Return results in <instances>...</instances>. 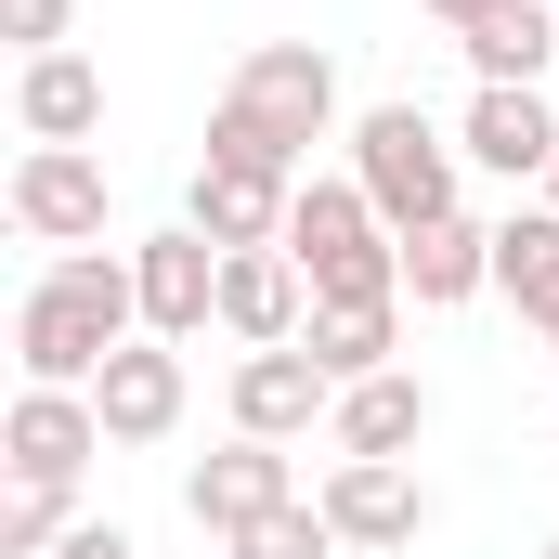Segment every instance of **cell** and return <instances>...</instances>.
Listing matches in <instances>:
<instances>
[{
	"label": "cell",
	"mask_w": 559,
	"mask_h": 559,
	"mask_svg": "<svg viewBox=\"0 0 559 559\" xmlns=\"http://www.w3.org/2000/svg\"><path fill=\"white\" fill-rule=\"evenodd\" d=\"M13 131H26V143H92V131H105V66H92V52H26Z\"/></svg>",
	"instance_id": "obj_14"
},
{
	"label": "cell",
	"mask_w": 559,
	"mask_h": 559,
	"mask_svg": "<svg viewBox=\"0 0 559 559\" xmlns=\"http://www.w3.org/2000/svg\"><path fill=\"white\" fill-rule=\"evenodd\" d=\"M299 325H312V274H299L286 248H235V261H222V338L286 352Z\"/></svg>",
	"instance_id": "obj_12"
},
{
	"label": "cell",
	"mask_w": 559,
	"mask_h": 559,
	"mask_svg": "<svg viewBox=\"0 0 559 559\" xmlns=\"http://www.w3.org/2000/svg\"><path fill=\"white\" fill-rule=\"evenodd\" d=\"M455 52H468V79H481V92H534V79L559 66V13H547V0H495Z\"/></svg>",
	"instance_id": "obj_18"
},
{
	"label": "cell",
	"mask_w": 559,
	"mask_h": 559,
	"mask_svg": "<svg viewBox=\"0 0 559 559\" xmlns=\"http://www.w3.org/2000/svg\"><path fill=\"white\" fill-rule=\"evenodd\" d=\"M325 131H338V52L325 39H261L222 79V105H209V156L222 169H261V182H312L299 156Z\"/></svg>",
	"instance_id": "obj_2"
},
{
	"label": "cell",
	"mask_w": 559,
	"mask_h": 559,
	"mask_svg": "<svg viewBox=\"0 0 559 559\" xmlns=\"http://www.w3.org/2000/svg\"><path fill=\"white\" fill-rule=\"evenodd\" d=\"M92 455H105L92 391H13V417H0V468L13 481H79Z\"/></svg>",
	"instance_id": "obj_10"
},
{
	"label": "cell",
	"mask_w": 559,
	"mask_h": 559,
	"mask_svg": "<svg viewBox=\"0 0 559 559\" xmlns=\"http://www.w3.org/2000/svg\"><path fill=\"white\" fill-rule=\"evenodd\" d=\"M495 286H508L534 325L559 312V209H508V222H495Z\"/></svg>",
	"instance_id": "obj_20"
},
{
	"label": "cell",
	"mask_w": 559,
	"mask_h": 559,
	"mask_svg": "<svg viewBox=\"0 0 559 559\" xmlns=\"http://www.w3.org/2000/svg\"><path fill=\"white\" fill-rule=\"evenodd\" d=\"M131 338H143L131 248H66V261H39L26 299H13V365H26V391H92Z\"/></svg>",
	"instance_id": "obj_1"
},
{
	"label": "cell",
	"mask_w": 559,
	"mask_h": 559,
	"mask_svg": "<svg viewBox=\"0 0 559 559\" xmlns=\"http://www.w3.org/2000/svg\"><path fill=\"white\" fill-rule=\"evenodd\" d=\"M312 508L338 521V547H378V559L429 534V481L404 468V455H338V468L312 481Z\"/></svg>",
	"instance_id": "obj_6"
},
{
	"label": "cell",
	"mask_w": 559,
	"mask_h": 559,
	"mask_svg": "<svg viewBox=\"0 0 559 559\" xmlns=\"http://www.w3.org/2000/svg\"><path fill=\"white\" fill-rule=\"evenodd\" d=\"M547 209H559V169H547Z\"/></svg>",
	"instance_id": "obj_27"
},
{
	"label": "cell",
	"mask_w": 559,
	"mask_h": 559,
	"mask_svg": "<svg viewBox=\"0 0 559 559\" xmlns=\"http://www.w3.org/2000/svg\"><path fill=\"white\" fill-rule=\"evenodd\" d=\"M286 261L312 274V299H338V312L404 299V235L365 209V182H299V209H286Z\"/></svg>",
	"instance_id": "obj_3"
},
{
	"label": "cell",
	"mask_w": 559,
	"mask_h": 559,
	"mask_svg": "<svg viewBox=\"0 0 559 559\" xmlns=\"http://www.w3.org/2000/svg\"><path fill=\"white\" fill-rule=\"evenodd\" d=\"M286 209H299V182H261V169H222V156H195V195H182V222L235 261V248H286Z\"/></svg>",
	"instance_id": "obj_13"
},
{
	"label": "cell",
	"mask_w": 559,
	"mask_h": 559,
	"mask_svg": "<svg viewBox=\"0 0 559 559\" xmlns=\"http://www.w3.org/2000/svg\"><path fill=\"white\" fill-rule=\"evenodd\" d=\"M0 209H13V235L26 248H105V156L92 143H26L13 156V182H0Z\"/></svg>",
	"instance_id": "obj_5"
},
{
	"label": "cell",
	"mask_w": 559,
	"mask_h": 559,
	"mask_svg": "<svg viewBox=\"0 0 559 559\" xmlns=\"http://www.w3.org/2000/svg\"><path fill=\"white\" fill-rule=\"evenodd\" d=\"M429 442V378H365V391H338V417H325V455H417Z\"/></svg>",
	"instance_id": "obj_17"
},
{
	"label": "cell",
	"mask_w": 559,
	"mask_h": 559,
	"mask_svg": "<svg viewBox=\"0 0 559 559\" xmlns=\"http://www.w3.org/2000/svg\"><path fill=\"white\" fill-rule=\"evenodd\" d=\"M429 26H455V39H468V26H481V13H495V0H417Z\"/></svg>",
	"instance_id": "obj_25"
},
{
	"label": "cell",
	"mask_w": 559,
	"mask_h": 559,
	"mask_svg": "<svg viewBox=\"0 0 559 559\" xmlns=\"http://www.w3.org/2000/svg\"><path fill=\"white\" fill-rule=\"evenodd\" d=\"M534 338H547V365H559V312H547V325H534Z\"/></svg>",
	"instance_id": "obj_26"
},
{
	"label": "cell",
	"mask_w": 559,
	"mask_h": 559,
	"mask_svg": "<svg viewBox=\"0 0 559 559\" xmlns=\"http://www.w3.org/2000/svg\"><path fill=\"white\" fill-rule=\"evenodd\" d=\"M299 352L338 378V391H365V378H391V352H404V299H365V312H338V299H312V325H299Z\"/></svg>",
	"instance_id": "obj_19"
},
{
	"label": "cell",
	"mask_w": 559,
	"mask_h": 559,
	"mask_svg": "<svg viewBox=\"0 0 559 559\" xmlns=\"http://www.w3.org/2000/svg\"><path fill=\"white\" fill-rule=\"evenodd\" d=\"M182 508H195V534H248V521H274V508H299V468H286V442H222V455H195L182 468Z\"/></svg>",
	"instance_id": "obj_8"
},
{
	"label": "cell",
	"mask_w": 559,
	"mask_h": 559,
	"mask_svg": "<svg viewBox=\"0 0 559 559\" xmlns=\"http://www.w3.org/2000/svg\"><path fill=\"white\" fill-rule=\"evenodd\" d=\"M0 26H13L26 52H66V26H79V0H0Z\"/></svg>",
	"instance_id": "obj_23"
},
{
	"label": "cell",
	"mask_w": 559,
	"mask_h": 559,
	"mask_svg": "<svg viewBox=\"0 0 559 559\" xmlns=\"http://www.w3.org/2000/svg\"><path fill=\"white\" fill-rule=\"evenodd\" d=\"M547 559H559V534H547Z\"/></svg>",
	"instance_id": "obj_28"
},
{
	"label": "cell",
	"mask_w": 559,
	"mask_h": 559,
	"mask_svg": "<svg viewBox=\"0 0 559 559\" xmlns=\"http://www.w3.org/2000/svg\"><path fill=\"white\" fill-rule=\"evenodd\" d=\"M235 559H338V521L299 495V508H274V521H248V534H235Z\"/></svg>",
	"instance_id": "obj_22"
},
{
	"label": "cell",
	"mask_w": 559,
	"mask_h": 559,
	"mask_svg": "<svg viewBox=\"0 0 559 559\" xmlns=\"http://www.w3.org/2000/svg\"><path fill=\"white\" fill-rule=\"evenodd\" d=\"M79 534V481H13L0 495V559H52Z\"/></svg>",
	"instance_id": "obj_21"
},
{
	"label": "cell",
	"mask_w": 559,
	"mask_h": 559,
	"mask_svg": "<svg viewBox=\"0 0 559 559\" xmlns=\"http://www.w3.org/2000/svg\"><path fill=\"white\" fill-rule=\"evenodd\" d=\"M468 156L495 169V182H547L559 169V118H547V92H468Z\"/></svg>",
	"instance_id": "obj_15"
},
{
	"label": "cell",
	"mask_w": 559,
	"mask_h": 559,
	"mask_svg": "<svg viewBox=\"0 0 559 559\" xmlns=\"http://www.w3.org/2000/svg\"><path fill=\"white\" fill-rule=\"evenodd\" d=\"M325 417H338V378H325L299 338L235 365V429H248V442H299V429H325Z\"/></svg>",
	"instance_id": "obj_11"
},
{
	"label": "cell",
	"mask_w": 559,
	"mask_h": 559,
	"mask_svg": "<svg viewBox=\"0 0 559 559\" xmlns=\"http://www.w3.org/2000/svg\"><path fill=\"white\" fill-rule=\"evenodd\" d=\"M182 404H195V378H182V352H169V338H131V352L92 378V417H105V442H131V455H143V442H169Z\"/></svg>",
	"instance_id": "obj_9"
},
{
	"label": "cell",
	"mask_w": 559,
	"mask_h": 559,
	"mask_svg": "<svg viewBox=\"0 0 559 559\" xmlns=\"http://www.w3.org/2000/svg\"><path fill=\"white\" fill-rule=\"evenodd\" d=\"M495 286V222H429V235H404V299L417 312H455V299H481Z\"/></svg>",
	"instance_id": "obj_16"
},
{
	"label": "cell",
	"mask_w": 559,
	"mask_h": 559,
	"mask_svg": "<svg viewBox=\"0 0 559 559\" xmlns=\"http://www.w3.org/2000/svg\"><path fill=\"white\" fill-rule=\"evenodd\" d=\"M455 156H468V143H442L417 105H365V118H352V182H365V209H378L391 235L455 222Z\"/></svg>",
	"instance_id": "obj_4"
},
{
	"label": "cell",
	"mask_w": 559,
	"mask_h": 559,
	"mask_svg": "<svg viewBox=\"0 0 559 559\" xmlns=\"http://www.w3.org/2000/svg\"><path fill=\"white\" fill-rule=\"evenodd\" d=\"M131 286H143V338H169V352L222 325V248H209L195 222L143 235V248H131Z\"/></svg>",
	"instance_id": "obj_7"
},
{
	"label": "cell",
	"mask_w": 559,
	"mask_h": 559,
	"mask_svg": "<svg viewBox=\"0 0 559 559\" xmlns=\"http://www.w3.org/2000/svg\"><path fill=\"white\" fill-rule=\"evenodd\" d=\"M52 559H143V547H131V534H118V521H79V534H66V547H52Z\"/></svg>",
	"instance_id": "obj_24"
}]
</instances>
